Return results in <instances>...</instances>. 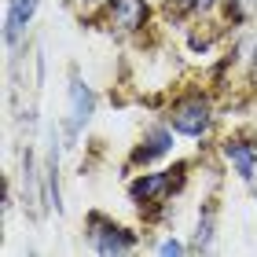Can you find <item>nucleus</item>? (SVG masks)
<instances>
[{
    "mask_svg": "<svg viewBox=\"0 0 257 257\" xmlns=\"http://www.w3.org/2000/svg\"><path fill=\"white\" fill-rule=\"evenodd\" d=\"M41 0H4V19H0V37L8 52H19L30 37V26L37 19Z\"/></svg>",
    "mask_w": 257,
    "mask_h": 257,
    "instance_id": "6e6552de",
    "label": "nucleus"
},
{
    "mask_svg": "<svg viewBox=\"0 0 257 257\" xmlns=\"http://www.w3.org/2000/svg\"><path fill=\"white\" fill-rule=\"evenodd\" d=\"M217 155L239 184H246V188L257 184V133L253 128H231V133H224L217 140Z\"/></svg>",
    "mask_w": 257,
    "mask_h": 257,
    "instance_id": "0eeeda50",
    "label": "nucleus"
},
{
    "mask_svg": "<svg viewBox=\"0 0 257 257\" xmlns=\"http://www.w3.org/2000/svg\"><path fill=\"white\" fill-rule=\"evenodd\" d=\"M96 110H99V96L96 88L85 81L77 66H70L66 74V114L55 125H59V136H63V147L74 151L81 144V136H85V128L96 121Z\"/></svg>",
    "mask_w": 257,
    "mask_h": 257,
    "instance_id": "7ed1b4c3",
    "label": "nucleus"
},
{
    "mask_svg": "<svg viewBox=\"0 0 257 257\" xmlns=\"http://www.w3.org/2000/svg\"><path fill=\"white\" fill-rule=\"evenodd\" d=\"M85 239L99 257H128L144 246V231L114 220L103 209H88L85 213Z\"/></svg>",
    "mask_w": 257,
    "mask_h": 257,
    "instance_id": "20e7f679",
    "label": "nucleus"
},
{
    "mask_svg": "<svg viewBox=\"0 0 257 257\" xmlns=\"http://www.w3.org/2000/svg\"><path fill=\"white\" fill-rule=\"evenodd\" d=\"M177 128H173L166 118H158L155 121H147L144 128H140V136H136V144L128 147V158H125V166L128 169H147V166H162V162H169L173 155H177Z\"/></svg>",
    "mask_w": 257,
    "mask_h": 257,
    "instance_id": "423d86ee",
    "label": "nucleus"
},
{
    "mask_svg": "<svg viewBox=\"0 0 257 257\" xmlns=\"http://www.w3.org/2000/svg\"><path fill=\"white\" fill-rule=\"evenodd\" d=\"M220 37H224L220 19H213V22H191L188 37H184V48H188V55H195V59H209V55H217Z\"/></svg>",
    "mask_w": 257,
    "mask_h": 257,
    "instance_id": "9b49d317",
    "label": "nucleus"
},
{
    "mask_svg": "<svg viewBox=\"0 0 257 257\" xmlns=\"http://www.w3.org/2000/svg\"><path fill=\"white\" fill-rule=\"evenodd\" d=\"M188 180H191V162H173V166L162 162V166L133 169V177L125 184V198L144 217V224H162L173 202L184 195Z\"/></svg>",
    "mask_w": 257,
    "mask_h": 257,
    "instance_id": "f257e3e1",
    "label": "nucleus"
},
{
    "mask_svg": "<svg viewBox=\"0 0 257 257\" xmlns=\"http://www.w3.org/2000/svg\"><path fill=\"white\" fill-rule=\"evenodd\" d=\"M155 253H162V257H184V253H191V246L180 235H162L155 242Z\"/></svg>",
    "mask_w": 257,
    "mask_h": 257,
    "instance_id": "2eb2a0df",
    "label": "nucleus"
},
{
    "mask_svg": "<svg viewBox=\"0 0 257 257\" xmlns=\"http://www.w3.org/2000/svg\"><path fill=\"white\" fill-rule=\"evenodd\" d=\"M92 26L110 33L114 41H140L155 26V4L151 0H110Z\"/></svg>",
    "mask_w": 257,
    "mask_h": 257,
    "instance_id": "39448f33",
    "label": "nucleus"
},
{
    "mask_svg": "<svg viewBox=\"0 0 257 257\" xmlns=\"http://www.w3.org/2000/svg\"><path fill=\"white\" fill-rule=\"evenodd\" d=\"M162 118H166L173 128H177L180 140L188 144H209L217 136V125H220V103L213 96V88L206 85H188L180 92H173L162 107Z\"/></svg>",
    "mask_w": 257,
    "mask_h": 257,
    "instance_id": "f03ea898",
    "label": "nucleus"
},
{
    "mask_svg": "<svg viewBox=\"0 0 257 257\" xmlns=\"http://www.w3.org/2000/svg\"><path fill=\"white\" fill-rule=\"evenodd\" d=\"M66 4L74 8V15H77L81 22H96V15L110 4V0H66Z\"/></svg>",
    "mask_w": 257,
    "mask_h": 257,
    "instance_id": "4468645a",
    "label": "nucleus"
},
{
    "mask_svg": "<svg viewBox=\"0 0 257 257\" xmlns=\"http://www.w3.org/2000/svg\"><path fill=\"white\" fill-rule=\"evenodd\" d=\"M257 19V0H224L220 8V26L224 30H242Z\"/></svg>",
    "mask_w": 257,
    "mask_h": 257,
    "instance_id": "ddd939ff",
    "label": "nucleus"
},
{
    "mask_svg": "<svg viewBox=\"0 0 257 257\" xmlns=\"http://www.w3.org/2000/svg\"><path fill=\"white\" fill-rule=\"evenodd\" d=\"M188 246H191V253H209L217 246V202H213V198H206L202 209H198Z\"/></svg>",
    "mask_w": 257,
    "mask_h": 257,
    "instance_id": "f8f14e48",
    "label": "nucleus"
},
{
    "mask_svg": "<svg viewBox=\"0 0 257 257\" xmlns=\"http://www.w3.org/2000/svg\"><path fill=\"white\" fill-rule=\"evenodd\" d=\"M63 136H59V125L52 128V140H48V158H44V209L52 213H63L66 202H63V169H59V158H63Z\"/></svg>",
    "mask_w": 257,
    "mask_h": 257,
    "instance_id": "9d476101",
    "label": "nucleus"
},
{
    "mask_svg": "<svg viewBox=\"0 0 257 257\" xmlns=\"http://www.w3.org/2000/svg\"><path fill=\"white\" fill-rule=\"evenodd\" d=\"M224 0H162L158 11L169 26H191V22H213L220 19Z\"/></svg>",
    "mask_w": 257,
    "mask_h": 257,
    "instance_id": "1a4fd4ad",
    "label": "nucleus"
},
{
    "mask_svg": "<svg viewBox=\"0 0 257 257\" xmlns=\"http://www.w3.org/2000/svg\"><path fill=\"white\" fill-rule=\"evenodd\" d=\"M246 66H250V74L257 77V41H253L250 48H246Z\"/></svg>",
    "mask_w": 257,
    "mask_h": 257,
    "instance_id": "dca6fc26",
    "label": "nucleus"
}]
</instances>
